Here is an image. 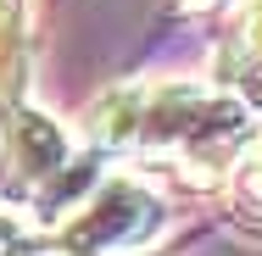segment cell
I'll use <instances>...</instances> for the list:
<instances>
[{
    "instance_id": "1",
    "label": "cell",
    "mask_w": 262,
    "mask_h": 256,
    "mask_svg": "<svg viewBox=\"0 0 262 256\" xmlns=\"http://www.w3.org/2000/svg\"><path fill=\"white\" fill-rule=\"evenodd\" d=\"M95 145L140 156H173V167L190 184L229 178V161L251 139V111L234 89L217 84H128L95 101L90 111Z\"/></svg>"
},
{
    "instance_id": "2",
    "label": "cell",
    "mask_w": 262,
    "mask_h": 256,
    "mask_svg": "<svg viewBox=\"0 0 262 256\" xmlns=\"http://www.w3.org/2000/svg\"><path fill=\"white\" fill-rule=\"evenodd\" d=\"M167 228V206L145 178H112L90 206H78L61 223V256H140Z\"/></svg>"
},
{
    "instance_id": "3",
    "label": "cell",
    "mask_w": 262,
    "mask_h": 256,
    "mask_svg": "<svg viewBox=\"0 0 262 256\" xmlns=\"http://www.w3.org/2000/svg\"><path fill=\"white\" fill-rule=\"evenodd\" d=\"M6 156H11V167L28 178V184H45L56 173H67V161H73V145H67V134H61V123H56L51 111H11V123H6Z\"/></svg>"
},
{
    "instance_id": "4",
    "label": "cell",
    "mask_w": 262,
    "mask_h": 256,
    "mask_svg": "<svg viewBox=\"0 0 262 256\" xmlns=\"http://www.w3.org/2000/svg\"><path fill=\"white\" fill-rule=\"evenodd\" d=\"M229 84L262 89V0L240 17V28L229 34V45L217 51V89H229Z\"/></svg>"
},
{
    "instance_id": "5",
    "label": "cell",
    "mask_w": 262,
    "mask_h": 256,
    "mask_svg": "<svg viewBox=\"0 0 262 256\" xmlns=\"http://www.w3.org/2000/svg\"><path fill=\"white\" fill-rule=\"evenodd\" d=\"M28 67V0H0V101H17Z\"/></svg>"
},
{
    "instance_id": "6",
    "label": "cell",
    "mask_w": 262,
    "mask_h": 256,
    "mask_svg": "<svg viewBox=\"0 0 262 256\" xmlns=\"http://www.w3.org/2000/svg\"><path fill=\"white\" fill-rule=\"evenodd\" d=\"M229 206L240 223L262 228V134H251L240 156L229 161Z\"/></svg>"
},
{
    "instance_id": "7",
    "label": "cell",
    "mask_w": 262,
    "mask_h": 256,
    "mask_svg": "<svg viewBox=\"0 0 262 256\" xmlns=\"http://www.w3.org/2000/svg\"><path fill=\"white\" fill-rule=\"evenodd\" d=\"M0 256H61V245H34V240H17V245H6Z\"/></svg>"
},
{
    "instance_id": "8",
    "label": "cell",
    "mask_w": 262,
    "mask_h": 256,
    "mask_svg": "<svg viewBox=\"0 0 262 256\" xmlns=\"http://www.w3.org/2000/svg\"><path fill=\"white\" fill-rule=\"evenodd\" d=\"M17 240H23V223H17V217L0 206V251H6V245H17Z\"/></svg>"
},
{
    "instance_id": "9",
    "label": "cell",
    "mask_w": 262,
    "mask_h": 256,
    "mask_svg": "<svg viewBox=\"0 0 262 256\" xmlns=\"http://www.w3.org/2000/svg\"><path fill=\"white\" fill-rule=\"evenodd\" d=\"M173 6H184V11H212V6H223V0H173Z\"/></svg>"
}]
</instances>
